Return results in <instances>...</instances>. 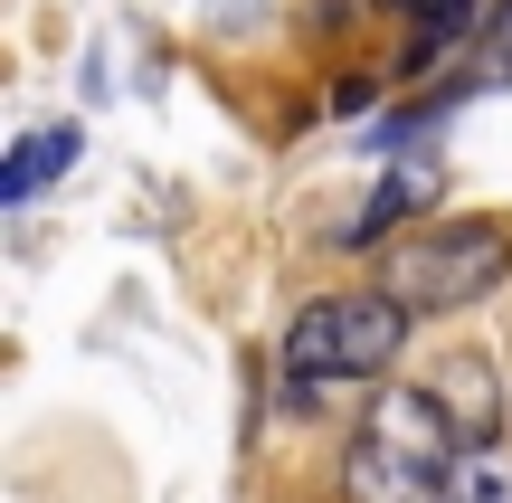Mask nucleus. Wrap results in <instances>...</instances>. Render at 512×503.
Returning <instances> with one entry per match:
<instances>
[{
  "label": "nucleus",
  "instance_id": "f257e3e1",
  "mask_svg": "<svg viewBox=\"0 0 512 503\" xmlns=\"http://www.w3.org/2000/svg\"><path fill=\"white\" fill-rule=\"evenodd\" d=\"M456 437L427 399H389L361 437H351V503H446L456 494Z\"/></svg>",
  "mask_w": 512,
  "mask_h": 503
},
{
  "label": "nucleus",
  "instance_id": "f03ea898",
  "mask_svg": "<svg viewBox=\"0 0 512 503\" xmlns=\"http://www.w3.org/2000/svg\"><path fill=\"white\" fill-rule=\"evenodd\" d=\"M512 276V238L494 219H437L408 247H389L380 295H399L408 314H446V304H484Z\"/></svg>",
  "mask_w": 512,
  "mask_h": 503
},
{
  "label": "nucleus",
  "instance_id": "7ed1b4c3",
  "mask_svg": "<svg viewBox=\"0 0 512 503\" xmlns=\"http://www.w3.org/2000/svg\"><path fill=\"white\" fill-rule=\"evenodd\" d=\"M408 342V304L399 295H323L294 314L285 333V371L294 390H323V380H380Z\"/></svg>",
  "mask_w": 512,
  "mask_h": 503
},
{
  "label": "nucleus",
  "instance_id": "20e7f679",
  "mask_svg": "<svg viewBox=\"0 0 512 503\" xmlns=\"http://www.w3.org/2000/svg\"><path fill=\"white\" fill-rule=\"evenodd\" d=\"M76 143H86L76 124H38V133H19V143H10V162H0V209L38 200V190H48L57 171L76 162Z\"/></svg>",
  "mask_w": 512,
  "mask_h": 503
},
{
  "label": "nucleus",
  "instance_id": "39448f33",
  "mask_svg": "<svg viewBox=\"0 0 512 503\" xmlns=\"http://www.w3.org/2000/svg\"><path fill=\"white\" fill-rule=\"evenodd\" d=\"M494 10V0H418V29H408V57H399V76H427L437 67V48L456 29H475V19Z\"/></svg>",
  "mask_w": 512,
  "mask_h": 503
},
{
  "label": "nucleus",
  "instance_id": "423d86ee",
  "mask_svg": "<svg viewBox=\"0 0 512 503\" xmlns=\"http://www.w3.org/2000/svg\"><path fill=\"white\" fill-rule=\"evenodd\" d=\"M475 86H512V0H494V10H484V38H475Z\"/></svg>",
  "mask_w": 512,
  "mask_h": 503
}]
</instances>
